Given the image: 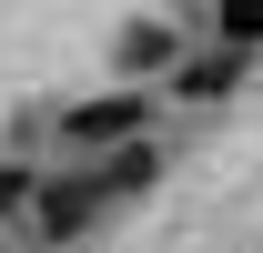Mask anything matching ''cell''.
Masks as SVG:
<instances>
[{"instance_id":"cell-1","label":"cell","mask_w":263,"mask_h":253,"mask_svg":"<svg viewBox=\"0 0 263 253\" xmlns=\"http://www.w3.org/2000/svg\"><path fill=\"white\" fill-rule=\"evenodd\" d=\"M71 142H81V152H101V142H122V132H142V101L132 92H111V101H81V112H71Z\"/></svg>"},{"instance_id":"cell-4","label":"cell","mask_w":263,"mask_h":253,"mask_svg":"<svg viewBox=\"0 0 263 253\" xmlns=\"http://www.w3.org/2000/svg\"><path fill=\"white\" fill-rule=\"evenodd\" d=\"M21 203H31V172H21V162H0V213H21Z\"/></svg>"},{"instance_id":"cell-3","label":"cell","mask_w":263,"mask_h":253,"mask_svg":"<svg viewBox=\"0 0 263 253\" xmlns=\"http://www.w3.org/2000/svg\"><path fill=\"white\" fill-rule=\"evenodd\" d=\"M162 61H172V31H152V21L122 31V71H162Z\"/></svg>"},{"instance_id":"cell-2","label":"cell","mask_w":263,"mask_h":253,"mask_svg":"<svg viewBox=\"0 0 263 253\" xmlns=\"http://www.w3.org/2000/svg\"><path fill=\"white\" fill-rule=\"evenodd\" d=\"M91 213H101V183H61V192H41V233H81Z\"/></svg>"}]
</instances>
